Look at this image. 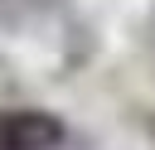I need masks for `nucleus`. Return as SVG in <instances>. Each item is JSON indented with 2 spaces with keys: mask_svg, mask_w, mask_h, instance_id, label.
Masks as SVG:
<instances>
[{
  "mask_svg": "<svg viewBox=\"0 0 155 150\" xmlns=\"http://www.w3.org/2000/svg\"><path fill=\"white\" fill-rule=\"evenodd\" d=\"M68 126L53 111L39 106H10L0 111V150H58Z\"/></svg>",
  "mask_w": 155,
  "mask_h": 150,
  "instance_id": "f257e3e1",
  "label": "nucleus"
}]
</instances>
